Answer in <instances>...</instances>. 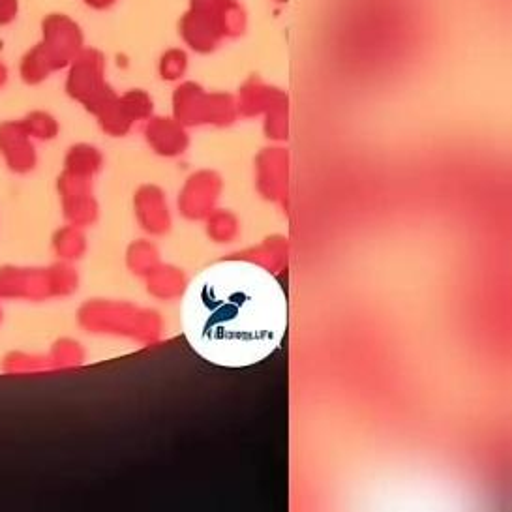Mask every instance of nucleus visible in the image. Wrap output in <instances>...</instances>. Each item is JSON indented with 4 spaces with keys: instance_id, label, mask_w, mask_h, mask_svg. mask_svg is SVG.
<instances>
[{
    "instance_id": "f257e3e1",
    "label": "nucleus",
    "mask_w": 512,
    "mask_h": 512,
    "mask_svg": "<svg viewBox=\"0 0 512 512\" xmlns=\"http://www.w3.org/2000/svg\"><path fill=\"white\" fill-rule=\"evenodd\" d=\"M182 332L214 366L248 368L269 359L287 331L282 284L256 263L222 261L186 289Z\"/></svg>"
},
{
    "instance_id": "f03ea898",
    "label": "nucleus",
    "mask_w": 512,
    "mask_h": 512,
    "mask_svg": "<svg viewBox=\"0 0 512 512\" xmlns=\"http://www.w3.org/2000/svg\"><path fill=\"white\" fill-rule=\"evenodd\" d=\"M246 31L248 12L241 0H188V10L177 23L182 44L197 55H212Z\"/></svg>"
},
{
    "instance_id": "7ed1b4c3",
    "label": "nucleus",
    "mask_w": 512,
    "mask_h": 512,
    "mask_svg": "<svg viewBox=\"0 0 512 512\" xmlns=\"http://www.w3.org/2000/svg\"><path fill=\"white\" fill-rule=\"evenodd\" d=\"M64 92L92 115L117 96L107 83V57L102 49L83 47V51L66 68Z\"/></svg>"
},
{
    "instance_id": "20e7f679",
    "label": "nucleus",
    "mask_w": 512,
    "mask_h": 512,
    "mask_svg": "<svg viewBox=\"0 0 512 512\" xmlns=\"http://www.w3.org/2000/svg\"><path fill=\"white\" fill-rule=\"evenodd\" d=\"M40 32L42 38L36 46L46 55L55 74L66 70L70 62L83 51V47L87 46L83 27L74 17L62 12H49L42 17Z\"/></svg>"
},
{
    "instance_id": "39448f33",
    "label": "nucleus",
    "mask_w": 512,
    "mask_h": 512,
    "mask_svg": "<svg viewBox=\"0 0 512 512\" xmlns=\"http://www.w3.org/2000/svg\"><path fill=\"white\" fill-rule=\"evenodd\" d=\"M0 299L2 301L42 302L51 299L46 269L38 267H0Z\"/></svg>"
},
{
    "instance_id": "423d86ee",
    "label": "nucleus",
    "mask_w": 512,
    "mask_h": 512,
    "mask_svg": "<svg viewBox=\"0 0 512 512\" xmlns=\"http://www.w3.org/2000/svg\"><path fill=\"white\" fill-rule=\"evenodd\" d=\"M34 143L21 121L0 122V158L14 175H29L38 167Z\"/></svg>"
},
{
    "instance_id": "0eeeda50",
    "label": "nucleus",
    "mask_w": 512,
    "mask_h": 512,
    "mask_svg": "<svg viewBox=\"0 0 512 512\" xmlns=\"http://www.w3.org/2000/svg\"><path fill=\"white\" fill-rule=\"evenodd\" d=\"M145 139L152 151L164 158L179 156L190 141L181 122L167 117H151L145 126Z\"/></svg>"
},
{
    "instance_id": "6e6552de",
    "label": "nucleus",
    "mask_w": 512,
    "mask_h": 512,
    "mask_svg": "<svg viewBox=\"0 0 512 512\" xmlns=\"http://www.w3.org/2000/svg\"><path fill=\"white\" fill-rule=\"evenodd\" d=\"M220 192V179L212 171H199L194 173L181 190L179 197V207L182 214L197 218L203 212L209 211L212 207V201L216 199Z\"/></svg>"
},
{
    "instance_id": "1a4fd4ad",
    "label": "nucleus",
    "mask_w": 512,
    "mask_h": 512,
    "mask_svg": "<svg viewBox=\"0 0 512 512\" xmlns=\"http://www.w3.org/2000/svg\"><path fill=\"white\" fill-rule=\"evenodd\" d=\"M209 92L196 81H181L173 92V115L182 126L207 124Z\"/></svg>"
},
{
    "instance_id": "9d476101",
    "label": "nucleus",
    "mask_w": 512,
    "mask_h": 512,
    "mask_svg": "<svg viewBox=\"0 0 512 512\" xmlns=\"http://www.w3.org/2000/svg\"><path fill=\"white\" fill-rule=\"evenodd\" d=\"M136 214L141 226L152 233H162L169 226L166 194L154 184H145L136 192Z\"/></svg>"
},
{
    "instance_id": "9b49d317",
    "label": "nucleus",
    "mask_w": 512,
    "mask_h": 512,
    "mask_svg": "<svg viewBox=\"0 0 512 512\" xmlns=\"http://www.w3.org/2000/svg\"><path fill=\"white\" fill-rule=\"evenodd\" d=\"M282 98H286L284 91L267 85L259 76H252L241 87L239 109L244 115H256L263 109H271Z\"/></svg>"
},
{
    "instance_id": "f8f14e48",
    "label": "nucleus",
    "mask_w": 512,
    "mask_h": 512,
    "mask_svg": "<svg viewBox=\"0 0 512 512\" xmlns=\"http://www.w3.org/2000/svg\"><path fill=\"white\" fill-rule=\"evenodd\" d=\"M102 166H104V156L98 147H94L91 143H76L64 154L62 171H68L77 177L92 179L96 173H100Z\"/></svg>"
},
{
    "instance_id": "ddd939ff",
    "label": "nucleus",
    "mask_w": 512,
    "mask_h": 512,
    "mask_svg": "<svg viewBox=\"0 0 512 512\" xmlns=\"http://www.w3.org/2000/svg\"><path fill=\"white\" fill-rule=\"evenodd\" d=\"M62 216L70 226L87 227L98 218V203L92 192L61 196Z\"/></svg>"
},
{
    "instance_id": "4468645a",
    "label": "nucleus",
    "mask_w": 512,
    "mask_h": 512,
    "mask_svg": "<svg viewBox=\"0 0 512 512\" xmlns=\"http://www.w3.org/2000/svg\"><path fill=\"white\" fill-rule=\"evenodd\" d=\"M51 248L53 254L59 261H66L72 263L76 259H81L87 250V239L81 231V227L64 226L59 227L53 237H51Z\"/></svg>"
},
{
    "instance_id": "2eb2a0df",
    "label": "nucleus",
    "mask_w": 512,
    "mask_h": 512,
    "mask_svg": "<svg viewBox=\"0 0 512 512\" xmlns=\"http://www.w3.org/2000/svg\"><path fill=\"white\" fill-rule=\"evenodd\" d=\"M19 79L27 85V87H38L42 83H46L49 77L55 74L53 66L49 64L46 59V55L40 51V47L34 46L29 47L21 59H19Z\"/></svg>"
},
{
    "instance_id": "dca6fc26",
    "label": "nucleus",
    "mask_w": 512,
    "mask_h": 512,
    "mask_svg": "<svg viewBox=\"0 0 512 512\" xmlns=\"http://www.w3.org/2000/svg\"><path fill=\"white\" fill-rule=\"evenodd\" d=\"M19 121L34 141L49 143L61 136V122L46 109H32Z\"/></svg>"
},
{
    "instance_id": "f3484780",
    "label": "nucleus",
    "mask_w": 512,
    "mask_h": 512,
    "mask_svg": "<svg viewBox=\"0 0 512 512\" xmlns=\"http://www.w3.org/2000/svg\"><path fill=\"white\" fill-rule=\"evenodd\" d=\"M190 68V53L184 47H167L158 59V76L166 83H179Z\"/></svg>"
},
{
    "instance_id": "a211bd4d",
    "label": "nucleus",
    "mask_w": 512,
    "mask_h": 512,
    "mask_svg": "<svg viewBox=\"0 0 512 512\" xmlns=\"http://www.w3.org/2000/svg\"><path fill=\"white\" fill-rule=\"evenodd\" d=\"M122 113L132 122L149 121L154 111V100L151 94L143 89H130L119 96Z\"/></svg>"
},
{
    "instance_id": "6ab92c4d",
    "label": "nucleus",
    "mask_w": 512,
    "mask_h": 512,
    "mask_svg": "<svg viewBox=\"0 0 512 512\" xmlns=\"http://www.w3.org/2000/svg\"><path fill=\"white\" fill-rule=\"evenodd\" d=\"M47 276H49V287H51V299L72 295L79 284L76 269L66 261H57L51 267H47Z\"/></svg>"
},
{
    "instance_id": "aec40b11",
    "label": "nucleus",
    "mask_w": 512,
    "mask_h": 512,
    "mask_svg": "<svg viewBox=\"0 0 512 512\" xmlns=\"http://www.w3.org/2000/svg\"><path fill=\"white\" fill-rule=\"evenodd\" d=\"M235 100L226 92H212L209 94V111H207V124L226 126L235 119Z\"/></svg>"
},
{
    "instance_id": "412c9836",
    "label": "nucleus",
    "mask_w": 512,
    "mask_h": 512,
    "mask_svg": "<svg viewBox=\"0 0 512 512\" xmlns=\"http://www.w3.org/2000/svg\"><path fill=\"white\" fill-rule=\"evenodd\" d=\"M51 368L49 357H32L27 353H10L2 361V370L8 374H25V372H38Z\"/></svg>"
},
{
    "instance_id": "4be33fe9",
    "label": "nucleus",
    "mask_w": 512,
    "mask_h": 512,
    "mask_svg": "<svg viewBox=\"0 0 512 512\" xmlns=\"http://www.w3.org/2000/svg\"><path fill=\"white\" fill-rule=\"evenodd\" d=\"M49 364L55 368L70 366V364H79L81 362V346L72 342V340H59L51 347Z\"/></svg>"
},
{
    "instance_id": "5701e85b",
    "label": "nucleus",
    "mask_w": 512,
    "mask_h": 512,
    "mask_svg": "<svg viewBox=\"0 0 512 512\" xmlns=\"http://www.w3.org/2000/svg\"><path fill=\"white\" fill-rule=\"evenodd\" d=\"M21 12L19 0H0V29L14 25Z\"/></svg>"
},
{
    "instance_id": "b1692460",
    "label": "nucleus",
    "mask_w": 512,
    "mask_h": 512,
    "mask_svg": "<svg viewBox=\"0 0 512 512\" xmlns=\"http://www.w3.org/2000/svg\"><path fill=\"white\" fill-rule=\"evenodd\" d=\"M92 12H109L113 10L121 0H81Z\"/></svg>"
},
{
    "instance_id": "393cba45",
    "label": "nucleus",
    "mask_w": 512,
    "mask_h": 512,
    "mask_svg": "<svg viewBox=\"0 0 512 512\" xmlns=\"http://www.w3.org/2000/svg\"><path fill=\"white\" fill-rule=\"evenodd\" d=\"M10 83V68L8 64L0 59V91Z\"/></svg>"
},
{
    "instance_id": "a878e982",
    "label": "nucleus",
    "mask_w": 512,
    "mask_h": 512,
    "mask_svg": "<svg viewBox=\"0 0 512 512\" xmlns=\"http://www.w3.org/2000/svg\"><path fill=\"white\" fill-rule=\"evenodd\" d=\"M272 2H274V4H282V6H284V4H287L289 0H272Z\"/></svg>"
},
{
    "instance_id": "bb28decb",
    "label": "nucleus",
    "mask_w": 512,
    "mask_h": 512,
    "mask_svg": "<svg viewBox=\"0 0 512 512\" xmlns=\"http://www.w3.org/2000/svg\"><path fill=\"white\" fill-rule=\"evenodd\" d=\"M2 301V299H0ZM2 319H4V312H2V306H0V323H2Z\"/></svg>"
}]
</instances>
